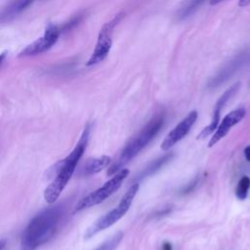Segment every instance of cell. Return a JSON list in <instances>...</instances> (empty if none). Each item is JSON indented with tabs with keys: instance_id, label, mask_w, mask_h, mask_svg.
<instances>
[{
	"instance_id": "1",
	"label": "cell",
	"mask_w": 250,
	"mask_h": 250,
	"mask_svg": "<svg viewBox=\"0 0 250 250\" xmlns=\"http://www.w3.org/2000/svg\"><path fill=\"white\" fill-rule=\"evenodd\" d=\"M90 133L91 124L88 123L85 126L80 139L72 151L65 158L60 160L50 168L49 174L53 176L54 179L44 191V198L49 204L55 203L72 177L75 168L87 147L90 139Z\"/></svg>"
},
{
	"instance_id": "2",
	"label": "cell",
	"mask_w": 250,
	"mask_h": 250,
	"mask_svg": "<svg viewBox=\"0 0 250 250\" xmlns=\"http://www.w3.org/2000/svg\"><path fill=\"white\" fill-rule=\"evenodd\" d=\"M62 216L60 205L49 207L38 213L27 225L21 236L23 250H34L45 243L55 232Z\"/></svg>"
},
{
	"instance_id": "3",
	"label": "cell",
	"mask_w": 250,
	"mask_h": 250,
	"mask_svg": "<svg viewBox=\"0 0 250 250\" xmlns=\"http://www.w3.org/2000/svg\"><path fill=\"white\" fill-rule=\"evenodd\" d=\"M164 120L165 117L163 113H157L154 115L123 147L116 160L112 163V165L109 166L107 175H114L120 171L128 162H130L136 155H138L139 152L144 149L161 131Z\"/></svg>"
},
{
	"instance_id": "4",
	"label": "cell",
	"mask_w": 250,
	"mask_h": 250,
	"mask_svg": "<svg viewBox=\"0 0 250 250\" xmlns=\"http://www.w3.org/2000/svg\"><path fill=\"white\" fill-rule=\"evenodd\" d=\"M139 188H140L139 183H134L129 188V189L125 192V194L123 195V197L121 198V200L119 201L117 206H115V208H113L112 210H110L109 212H107L106 214L102 216L101 218H99L86 230L85 238L86 239L91 238L96 233L111 227L117 221H119L127 213V211L130 209V207L132 205V202H133V200H134V198H135V196H136V194L139 190Z\"/></svg>"
},
{
	"instance_id": "5",
	"label": "cell",
	"mask_w": 250,
	"mask_h": 250,
	"mask_svg": "<svg viewBox=\"0 0 250 250\" xmlns=\"http://www.w3.org/2000/svg\"><path fill=\"white\" fill-rule=\"evenodd\" d=\"M130 171L127 168H122L120 171L112 175L101 188L83 197L75 206V211H81L86 208L93 207L104 202L111 194H113L122 185L124 180L129 176Z\"/></svg>"
},
{
	"instance_id": "6",
	"label": "cell",
	"mask_w": 250,
	"mask_h": 250,
	"mask_svg": "<svg viewBox=\"0 0 250 250\" xmlns=\"http://www.w3.org/2000/svg\"><path fill=\"white\" fill-rule=\"evenodd\" d=\"M124 14L120 13L116 15L110 21L104 23L98 35L97 43L95 49L86 62L87 66H92L102 62L109 54V51L112 46V34L115 26L121 21Z\"/></svg>"
},
{
	"instance_id": "7",
	"label": "cell",
	"mask_w": 250,
	"mask_h": 250,
	"mask_svg": "<svg viewBox=\"0 0 250 250\" xmlns=\"http://www.w3.org/2000/svg\"><path fill=\"white\" fill-rule=\"evenodd\" d=\"M61 29L58 25L53 23H49L45 29L43 36L36 39L29 45H27L21 52L19 53V58H25V57H32L40 55L46 51H48L52 46H54L60 36Z\"/></svg>"
},
{
	"instance_id": "8",
	"label": "cell",
	"mask_w": 250,
	"mask_h": 250,
	"mask_svg": "<svg viewBox=\"0 0 250 250\" xmlns=\"http://www.w3.org/2000/svg\"><path fill=\"white\" fill-rule=\"evenodd\" d=\"M198 117V113L196 110L190 111L180 123H178L177 126H175L165 137L161 144V148L163 150H168L173 146H175L178 142H180L182 139H184L193 124L195 123L196 119Z\"/></svg>"
},
{
	"instance_id": "9",
	"label": "cell",
	"mask_w": 250,
	"mask_h": 250,
	"mask_svg": "<svg viewBox=\"0 0 250 250\" xmlns=\"http://www.w3.org/2000/svg\"><path fill=\"white\" fill-rule=\"evenodd\" d=\"M245 114H246V110L244 107H238L229 112L223 118L221 123H219L216 131L213 133L208 143V146L211 147L215 146L219 141H221L224 137H226V135L229 132V130L244 118Z\"/></svg>"
},
{
	"instance_id": "10",
	"label": "cell",
	"mask_w": 250,
	"mask_h": 250,
	"mask_svg": "<svg viewBox=\"0 0 250 250\" xmlns=\"http://www.w3.org/2000/svg\"><path fill=\"white\" fill-rule=\"evenodd\" d=\"M250 54L248 51H244L236 55L230 62H229L218 73L216 76H214L210 82L209 87L210 88H216L225 81H227L229 77H231L248 60H249Z\"/></svg>"
},
{
	"instance_id": "11",
	"label": "cell",
	"mask_w": 250,
	"mask_h": 250,
	"mask_svg": "<svg viewBox=\"0 0 250 250\" xmlns=\"http://www.w3.org/2000/svg\"><path fill=\"white\" fill-rule=\"evenodd\" d=\"M35 0H14L0 11V23H7L26 10Z\"/></svg>"
},
{
	"instance_id": "12",
	"label": "cell",
	"mask_w": 250,
	"mask_h": 250,
	"mask_svg": "<svg viewBox=\"0 0 250 250\" xmlns=\"http://www.w3.org/2000/svg\"><path fill=\"white\" fill-rule=\"evenodd\" d=\"M110 163H111V157L108 155H102L100 157L92 158V159H89L85 164L84 172L86 175H93L108 167Z\"/></svg>"
},
{
	"instance_id": "13",
	"label": "cell",
	"mask_w": 250,
	"mask_h": 250,
	"mask_svg": "<svg viewBox=\"0 0 250 250\" xmlns=\"http://www.w3.org/2000/svg\"><path fill=\"white\" fill-rule=\"evenodd\" d=\"M173 156H174L173 153L169 152V153H167V154H165V155H163V156H161V157H158V158L154 159L153 161H151V162L138 175L137 180L140 181V180H143V179H145V178H146V177H148V176L153 175V174H154L156 171H158L163 165H165L167 162H169V161L172 159Z\"/></svg>"
},
{
	"instance_id": "14",
	"label": "cell",
	"mask_w": 250,
	"mask_h": 250,
	"mask_svg": "<svg viewBox=\"0 0 250 250\" xmlns=\"http://www.w3.org/2000/svg\"><path fill=\"white\" fill-rule=\"evenodd\" d=\"M223 107H224L223 105H221L220 104L216 103L215 107H214V111H213L212 120H211L210 124L207 125L206 127H204V128L202 129V131L198 134L197 140H199V139H204V138L210 136L211 134H213V133L216 131V129H217V127H218V125H219V122H220L221 110H222Z\"/></svg>"
},
{
	"instance_id": "15",
	"label": "cell",
	"mask_w": 250,
	"mask_h": 250,
	"mask_svg": "<svg viewBox=\"0 0 250 250\" xmlns=\"http://www.w3.org/2000/svg\"><path fill=\"white\" fill-rule=\"evenodd\" d=\"M249 188H250V178L247 176L241 177L235 188V196L239 200L246 199Z\"/></svg>"
},
{
	"instance_id": "16",
	"label": "cell",
	"mask_w": 250,
	"mask_h": 250,
	"mask_svg": "<svg viewBox=\"0 0 250 250\" xmlns=\"http://www.w3.org/2000/svg\"><path fill=\"white\" fill-rule=\"evenodd\" d=\"M124 233L122 231H118L115 234H113L110 238H108L106 241H104L103 244H101L96 250H115L121 242Z\"/></svg>"
},
{
	"instance_id": "17",
	"label": "cell",
	"mask_w": 250,
	"mask_h": 250,
	"mask_svg": "<svg viewBox=\"0 0 250 250\" xmlns=\"http://www.w3.org/2000/svg\"><path fill=\"white\" fill-rule=\"evenodd\" d=\"M205 0H189L187 5L185 7H183L180 12H179V19L180 20H184L186 18H188V16H190L191 14H193L196 9L204 2Z\"/></svg>"
},
{
	"instance_id": "18",
	"label": "cell",
	"mask_w": 250,
	"mask_h": 250,
	"mask_svg": "<svg viewBox=\"0 0 250 250\" xmlns=\"http://www.w3.org/2000/svg\"><path fill=\"white\" fill-rule=\"evenodd\" d=\"M82 17H83L82 15H78V16L72 18L68 22H66V23L63 25V27L60 28V29H61V32H62V30H69V29H71L72 27H74L75 25H77V24L80 22V21L82 20Z\"/></svg>"
},
{
	"instance_id": "19",
	"label": "cell",
	"mask_w": 250,
	"mask_h": 250,
	"mask_svg": "<svg viewBox=\"0 0 250 250\" xmlns=\"http://www.w3.org/2000/svg\"><path fill=\"white\" fill-rule=\"evenodd\" d=\"M243 152H244V156H245L246 160H247V161H250V146H246V147L244 148Z\"/></svg>"
},
{
	"instance_id": "20",
	"label": "cell",
	"mask_w": 250,
	"mask_h": 250,
	"mask_svg": "<svg viewBox=\"0 0 250 250\" xmlns=\"http://www.w3.org/2000/svg\"><path fill=\"white\" fill-rule=\"evenodd\" d=\"M161 249H162V250H173L171 243H170V242H167V241L162 244Z\"/></svg>"
},
{
	"instance_id": "21",
	"label": "cell",
	"mask_w": 250,
	"mask_h": 250,
	"mask_svg": "<svg viewBox=\"0 0 250 250\" xmlns=\"http://www.w3.org/2000/svg\"><path fill=\"white\" fill-rule=\"evenodd\" d=\"M248 5H250V0H238L239 7H246Z\"/></svg>"
},
{
	"instance_id": "22",
	"label": "cell",
	"mask_w": 250,
	"mask_h": 250,
	"mask_svg": "<svg viewBox=\"0 0 250 250\" xmlns=\"http://www.w3.org/2000/svg\"><path fill=\"white\" fill-rule=\"evenodd\" d=\"M6 56H7V51H4L3 53H0V65L2 64V62L5 60Z\"/></svg>"
},
{
	"instance_id": "23",
	"label": "cell",
	"mask_w": 250,
	"mask_h": 250,
	"mask_svg": "<svg viewBox=\"0 0 250 250\" xmlns=\"http://www.w3.org/2000/svg\"><path fill=\"white\" fill-rule=\"evenodd\" d=\"M223 1H225V0H210V5L214 6V5H217V4H219V3L223 2Z\"/></svg>"
},
{
	"instance_id": "24",
	"label": "cell",
	"mask_w": 250,
	"mask_h": 250,
	"mask_svg": "<svg viewBox=\"0 0 250 250\" xmlns=\"http://www.w3.org/2000/svg\"><path fill=\"white\" fill-rule=\"evenodd\" d=\"M5 246H6V240L1 239L0 240V250H3L5 248Z\"/></svg>"
}]
</instances>
